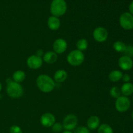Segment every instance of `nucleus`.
Listing matches in <instances>:
<instances>
[{
	"instance_id": "obj_1",
	"label": "nucleus",
	"mask_w": 133,
	"mask_h": 133,
	"mask_svg": "<svg viewBox=\"0 0 133 133\" xmlns=\"http://www.w3.org/2000/svg\"><path fill=\"white\" fill-rule=\"evenodd\" d=\"M38 89L44 93H49L55 88V82L49 75L42 74L37 77L36 81Z\"/></svg>"
},
{
	"instance_id": "obj_2",
	"label": "nucleus",
	"mask_w": 133,
	"mask_h": 133,
	"mask_svg": "<svg viewBox=\"0 0 133 133\" xmlns=\"http://www.w3.org/2000/svg\"><path fill=\"white\" fill-rule=\"evenodd\" d=\"M67 11V3L65 0H53L51 3L50 12L52 16L57 18L63 16Z\"/></svg>"
},
{
	"instance_id": "obj_3",
	"label": "nucleus",
	"mask_w": 133,
	"mask_h": 133,
	"mask_svg": "<svg viewBox=\"0 0 133 133\" xmlns=\"http://www.w3.org/2000/svg\"><path fill=\"white\" fill-rule=\"evenodd\" d=\"M6 94L12 99L20 98L23 94V88L20 83L13 81L7 84L6 88Z\"/></svg>"
},
{
	"instance_id": "obj_4",
	"label": "nucleus",
	"mask_w": 133,
	"mask_h": 133,
	"mask_svg": "<svg viewBox=\"0 0 133 133\" xmlns=\"http://www.w3.org/2000/svg\"><path fill=\"white\" fill-rule=\"evenodd\" d=\"M66 59L69 64L71 66H80L84 61V55L81 51L77 50V49H74L68 53Z\"/></svg>"
},
{
	"instance_id": "obj_5",
	"label": "nucleus",
	"mask_w": 133,
	"mask_h": 133,
	"mask_svg": "<svg viewBox=\"0 0 133 133\" xmlns=\"http://www.w3.org/2000/svg\"><path fill=\"white\" fill-rule=\"evenodd\" d=\"M131 107V101L127 97L120 96L116 99L115 102V108L117 111L124 112L127 111Z\"/></svg>"
},
{
	"instance_id": "obj_6",
	"label": "nucleus",
	"mask_w": 133,
	"mask_h": 133,
	"mask_svg": "<svg viewBox=\"0 0 133 133\" xmlns=\"http://www.w3.org/2000/svg\"><path fill=\"white\" fill-rule=\"evenodd\" d=\"M77 123V117L75 114H70L66 115L64 118L62 125L66 131H72L76 128Z\"/></svg>"
},
{
	"instance_id": "obj_7",
	"label": "nucleus",
	"mask_w": 133,
	"mask_h": 133,
	"mask_svg": "<svg viewBox=\"0 0 133 133\" xmlns=\"http://www.w3.org/2000/svg\"><path fill=\"white\" fill-rule=\"evenodd\" d=\"M119 25L125 30L133 29V16L129 12H124L121 14L119 19Z\"/></svg>"
},
{
	"instance_id": "obj_8",
	"label": "nucleus",
	"mask_w": 133,
	"mask_h": 133,
	"mask_svg": "<svg viewBox=\"0 0 133 133\" xmlns=\"http://www.w3.org/2000/svg\"><path fill=\"white\" fill-rule=\"evenodd\" d=\"M109 36V32L107 29L103 27H96L93 31V37L96 42L99 43L106 41Z\"/></svg>"
},
{
	"instance_id": "obj_9",
	"label": "nucleus",
	"mask_w": 133,
	"mask_h": 133,
	"mask_svg": "<svg viewBox=\"0 0 133 133\" xmlns=\"http://www.w3.org/2000/svg\"><path fill=\"white\" fill-rule=\"evenodd\" d=\"M43 64V60L41 57L36 56V55H32L28 57L27 59V65L30 69L32 70H38L40 68Z\"/></svg>"
},
{
	"instance_id": "obj_10",
	"label": "nucleus",
	"mask_w": 133,
	"mask_h": 133,
	"mask_svg": "<svg viewBox=\"0 0 133 133\" xmlns=\"http://www.w3.org/2000/svg\"><path fill=\"white\" fill-rule=\"evenodd\" d=\"M68 48V43L66 40L63 38H58L55 40L53 44V51L58 54H62L66 51Z\"/></svg>"
},
{
	"instance_id": "obj_11",
	"label": "nucleus",
	"mask_w": 133,
	"mask_h": 133,
	"mask_svg": "<svg viewBox=\"0 0 133 133\" xmlns=\"http://www.w3.org/2000/svg\"><path fill=\"white\" fill-rule=\"evenodd\" d=\"M118 66L124 71H129L133 67V61L132 58L128 56L123 55L118 60Z\"/></svg>"
},
{
	"instance_id": "obj_12",
	"label": "nucleus",
	"mask_w": 133,
	"mask_h": 133,
	"mask_svg": "<svg viewBox=\"0 0 133 133\" xmlns=\"http://www.w3.org/2000/svg\"><path fill=\"white\" fill-rule=\"evenodd\" d=\"M40 123L42 126L49 128L52 127L55 123V117L50 112L44 113L40 118Z\"/></svg>"
},
{
	"instance_id": "obj_13",
	"label": "nucleus",
	"mask_w": 133,
	"mask_h": 133,
	"mask_svg": "<svg viewBox=\"0 0 133 133\" xmlns=\"http://www.w3.org/2000/svg\"><path fill=\"white\" fill-rule=\"evenodd\" d=\"M100 119L96 116H92L87 120V127L89 130H96L99 127Z\"/></svg>"
},
{
	"instance_id": "obj_14",
	"label": "nucleus",
	"mask_w": 133,
	"mask_h": 133,
	"mask_svg": "<svg viewBox=\"0 0 133 133\" xmlns=\"http://www.w3.org/2000/svg\"><path fill=\"white\" fill-rule=\"evenodd\" d=\"M48 26L52 31H57L61 27V21L59 18L56 16L49 17L48 19Z\"/></svg>"
},
{
	"instance_id": "obj_15",
	"label": "nucleus",
	"mask_w": 133,
	"mask_h": 133,
	"mask_svg": "<svg viewBox=\"0 0 133 133\" xmlns=\"http://www.w3.org/2000/svg\"><path fill=\"white\" fill-rule=\"evenodd\" d=\"M57 59H58V55L54 51L46 52L45 53H44L42 58L44 62L47 64H49L55 63L57 61Z\"/></svg>"
},
{
	"instance_id": "obj_16",
	"label": "nucleus",
	"mask_w": 133,
	"mask_h": 133,
	"mask_svg": "<svg viewBox=\"0 0 133 133\" xmlns=\"http://www.w3.org/2000/svg\"><path fill=\"white\" fill-rule=\"evenodd\" d=\"M68 77V74L66 70H58L55 73L53 76V80L55 83H64Z\"/></svg>"
},
{
	"instance_id": "obj_17",
	"label": "nucleus",
	"mask_w": 133,
	"mask_h": 133,
	"mask_svg": "<svg viewBox=\"0 0 133 133\" xmlns=\"http://www.w3.org/2000/svg\"><path fill=\"white\" fill-rule=\"evenodd\" d=\"M121 94H123V96H129L133 94V84L131 83H125L122 86V88L120 89Z\"/></svg>"
},
{
	"instance_id": "obj_18",
	"label": "nucleus",
	"mask_w": 133,
	"mask_h": 133,
	"mask_svg": "<svg viewBox=\"0 0 133 133\" xmlns=\"http://www.w3.org/2000/svg\"><path fill=\"white\" fill-rule=\"evenodd\" d=\"M123 74L119 70H113L109 74V79L112 82H118L122 79Z\"/></svg>"
},
{
	"instance_id": "obj_19",
	"label": "nucleus",
	"mask_w": 133,
	"mask_h": 133,
	"mask_svg": "<svg viewBox=\"0 0 133 133\" xmlns=\"http://www.w3.org/2000/svg\"><path fill=\"white\" fill-rule=\"evenodd\" d=\"M25 77L26 75L24 71H22V70H17L13 73L12 79H13L14 82L20 83L25 79Z\"/></svg>"
},
{
	"instance_id": "obj_20",
	"label": "nucleus",
	"mask_w": 133,
	"mask_h": 133,
	"mask_svg": "<svg viewBox=\"0 0 133 133\" xmlns=\"http://www.w3.org/2000/svg\"><path fill=\"white\" fill-rule=\"evenodd\" d=\"M88 42L87 39L81 38L77 42L76 48L77 49L83 52V51H85L88 48Z\"/></svg>"
},
{
	"instance_id": "obj_21",
	"label": "nucleus",
	"mask_w": 133,
	"mask_h": 133,
	"mask_svg": "<svg viewBox=\"0 0 133 133\" xmlns=\"http://www.w3.org/2000/svg\"><path fill=\"white\" fill-rule=\"evenodd\" d=\"M112 46L114 50L116 52H118V53H124L127 45H126L125 44L124 42H123L122 41L118 40V41H116L113 44Z\"/></svg>"
},
{
	"instance_id": "obj_22",
	"label": "nucleus",
	"mask_w": 133,
	"mask_h": 133,
	"mask_svg": "<svg viewBox=\"0 0 133 133\" xmlns=\"http://www.w3.org/2000/svg\"><path fill=\"white\" fill-rule=\"evenodd\" d=\"M98 133H114L112 128L107 123L100 125L99 127L97 128Z\"/></svg>"
},
{
	"instance_id": "obj_23",
	"label": "nucleus",
	"mask_w": 133,
	"mask_h": 133,
	"mask_svg": "<svg viewBox=\"0 0 133 133\" xmlns=\"http://www.w3.org/2000/svg\"><path fill=\"white\" fill-rule=\"evenodd\" d=\"M110 95L112 98L117 99L121 96V90L118 87H113L110 90Z\"/></svg>"
},
{
	"instance_id": "obj_24",
	"label": "nucleus",
	"mask_w": 133,
	"mask_h": 133,
	"mask_svg": "<svg viewBox=\"0 0 133 133\" xmlns=\"http://www.w3.org/2000/svg\"><path fill=\"white\" fill-rule=\"evenodd\" d=\"M63 125L62 124H61V123H58V122H57V123H55L53 124V125L52 126V131L55 133L60 132L61 131H62L63 129Z\"/></svg>"
},
{
	"instance_id": "obj_25",
	"label": "nucleus",
	"mask_w": 133,
	"mask_h": 133,
	"mask_svg": "<svg viewBox=\"0 0 133 133\" xmlns=\"http://www.w3.org/2000/svg\"><path fill=\"white\" fill-rule=\"evenodd\" d=\"M74 133H90V131L88 129V127L84 126H81L75 129Z\"/></svg>"
},
{
	"instance_id": "obj_26",
	"label": "nucleus",
	"mask_w": 133,
	"mask_h": 133,
	"mask_svg": "<svg viewBox=\"0 0 133 133\" xmlns=\"http://www.w3.org/2000/svg\"><path fill=\"white\" fill-rule=\"evenodd\" d=\"M124 53L125 54V55L128 56V57H131V58L133 57V45H127L125 50L124 51Z\"/></svg>"
},
{
	"instance_id": "obj_27",
	"label": "nucleus",
	"mask_w": 133,
	"mask_h": 133,
	"mask_svg": "<svg viewBox=\"0 0 133 133\" xmlns=\"http://www.w3.org/2000/svg\"><path fill=\"white\" fill-rule=\"evenodd\" d=\"M10 133H22V130L18 125H12L10 128Z\"/></svg>"
},
{
	"instance_id": "obj_28",
	"label": "nucleus",
	"mask_w": 133,
	"mask_h": 133,
	"mask_svg": "<svg viewBox=\"0 0 133 133\" xmlns=\"http://www.w3.org/2000/svg\"><path fill=\"white\" fill-rule=\"evenodd\" d=\"M122 80L123 82L125 83H129L130 81H131V76H130L129 74H123V76H122Z\"/></svg>"
},
{
	"instance_id": "obj_29",
	"label": "nucleus",
	"mask_w": 133,
	"mask_h": 133,
	"mask_svg": "<svg viewBox=\"0 0 133 133\" xmlns=\"http://www.w3.org/2000/svg\"><path fill=\"white\" fill-rule=\"evenodd\" d=\"M44 55V51H43L42 49H38V50L36 51V55L38 56V57H41L42 58V57H43Z\"/></svg>"
},
{
	"instance_id": "obj_30",
	"label": "nucleus",
	"mask_w": 133,
	"mask_h": 133,
	"mask_svg": "<svg viewBox=\"0 0 133 133\" xmlns=\"http://www.w3.org/2000/svg\"><path fill=\"white\" fill-rule=\"evenodd\" d=\"M129 13L133 16V1L130 3L129 6Z\"/></svg>"
},
{
	"instance_id": "obj_31",
	"label": "nucleus",
	"mask_w": 133,
	"mask_h": 133,
	"mask_svg": "<svg viewBox=\"0 0 133 133\" xmlns=\"http://www.w3.org/2000/svg\"><path fill=\"white\" fill-rule=\"evenodd\" d=\"M13 81V79H11V78H7L6 80V84H9V83H10L11 82Z\"/></svg>"
},
{
	"instance_id": "obj_32",
	"label": "nucleus",
	"mask_w": 133,
	"mask_h": 133,
	"mask_svg": "<svg viewBox=\"0 0 133 133\" xmlns=\"http://www.w3.org/2000/svg\"><path fill=\"white\" fill-rule=\"evenodd\" d=\"M62 133H73V132H71V131H66V130H65V131Z\"/></svg>"
},
{
	"instance_id": "obj_33",
	"label": "nucleus",
	"mask_w": 133,
	"mask_h": 133,
	"mask_svg": "<svg viewBox=\"0 0 133 133\" xmlns=\"http://www.w3.org/2000/svg\"><path fill=\"white\" fill-rule=\"evenodd\" d=\"M1 90H2V84H1V83H0V92H1Z\"/></svg>"
},
{
	"instance_id": "obj_34",
	"label": "nucleus",
	"mask_w": 133,
	"mask_h": 133,
	"mask_svg": "<svg viewBox=\"0 0 133 133\" xmlns=\"http://www.w3.org/2000/svg\"><path fill=\"white\" fill-rule=\"evenodd\" d=\"M131 117H132V119H133V111L132 112V114H131Z\"/></svg>"
},
{
	"instance_id": "obj_35",
	"label": "nucleus",
	"mask_w": 133,
	"mask_h": 133,
	"mask_svg": "<svg viewBox=\"0 0 133 133\" xmlns=\"http://www.w3.org/2000/svg\"><path fill=\"white\" fill-rule=\"evenodd\" d=\"M132 101H133V97H132Z\"/></svg>"
}]
</instances>
